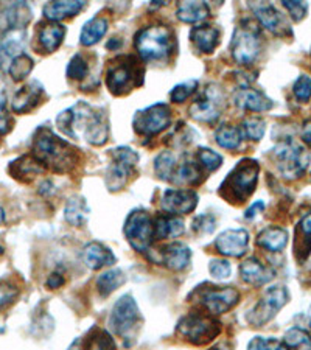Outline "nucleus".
<instances>
[{
    "instance_id": "obj_1",
    "label": "nucleus",
    "mask_w": 311,
    "mask_h": 350,
    "mask_svg": "<svg viewBox=\"0 0 311 350\" xmlns=\"http://www.w3.org/2000/svg\"><path fill=\"white\" fill-rule=\"evenodd\" d=\"M56 125L72 139L86 140L94 146H101L109 137V123L105 111L94 108L86 101H78L72 108L56 117Z\"/></svg>"
},
{
    "instance_id": "obj_2",
    "label": "nucleus",
    "mask_w": 311,
    "mask_h": 350,
    "mask_svg": "<svg viewBox=\"0 0 311 350\" xmlns=\"http://www.w3.org/2000/svg\"><path fill=\"white\" fill-rule=\"evenodd\" d=\"M31 154L56 173H70L80 163V153L75 146L45 126H39L33 134Z\"/></svg>"
},
{
    "instance_id": "obj_3",
    "label": "nucleus",
    "mask_w": 311,
    "mask_h": 350,
    "mask_svg": "<svg viewBox=\"0 0 311 350\" xmlns=\"http://www.w3.org/2000/svg\"><path fill=\"white\" fill-rule=\"evenodd\" d=\"M134 47L142 61L162 63L176 52V36L167 25H150L135 35Z\"/></svg>"
},
{
    "instance_id": "obj_4",
    "label": "nucleus",
    "mask_w": 311,
    "mask_h": 350,
    "mask_svg": "<svg viewBox=\"0 0 311 350\" xmlns=\"http://www.w3.org/2000/svg\"><path fill=\"white\" fill-rule=\"evenodd\" d=\"M106 86L112 95L122 97L140 88L145 81V69L133 55H120L111 59L105 73Z\"/></svg>"
},
{
    "instance_id": "obj_5",
    "label": "nucleus",
    "mask_w": 311,
    "mask_h": 350,
    "mask_svg": "<svg viewBox=\"0 0 311 350\" xmlns=\"http://www.w3.org/2000/svg\"><path fill=\"white\" fill-rule=\"evenodd\" d=\"M260 165L254 159H243L232 168L218 187V195L229 204H241L254 193L258 183Z\"/></svg>"
},
{
    "instance_id": "obj_6",
    "label": "nucleus",
    "mask_w": 311,
    "mask_h": 350,
    "mask_svg": "<svg viewBox=\"0 0 311 350\" xmlns=\"http://www.w3.org/2000/svg\"><path fill=\"white\" fill-rule=\"evenodd\" d=\"M273 159L282 176L288 180L302 178L310 165L311 156L301 144L286 139L277 144L273 150Z\"/></svg>"
},
{
    "instance_id": "obj_7",
    "label": "nucleus",
    "mask_w": 311,
    "mask_h": 350,
    "mask_svg": "<svg viewBox=\"0 0 311 350\" xmlns=\"http://www.w3.org/2000/svg\"><path fill=\"white\" fill-rule=\"evenodd\" d=\"M262 52V33L251 21H241L230 41V55L236 64L251 66Z\"/></svg>"
},
{
    "instance_id": "obj_8",
    "label": "nucleus",
    "mask_w": 311,
    "mask_h": 350,
    "mask_svg": "<svg viewBox=\"0 0 311 350\" xmlns=\"http://www.w3.org/2000/svg\"><path fill=\"white\" fill-rule=\"evenodd\" d=\"M179 336L195 346H204L212 342L221 332V323L215 319L212 314L206 313H189L179 321L176 327Z\"/></svg>"
},
{
    "instance_id": "obj_9",
    "label": "nucleus",
    "mask_w": 311,
    "mask_h": 350,
    "mask_svg": "<svg viewBox=\"0 0 311 350\" xmlns=\"http://www.w3.org/2000/svg\"><path fill=\"white\" fill-rule=\"evenodd\" d=\"M140 324H142V316H140L137 302L131 295H123L112 307L109 316L111 330L124 341L129 340L133 342L137 336Z\"/></svg>"
},
{
    "instance_id": "obj_10",
    "label": "nucleus",
    "mask_w": 311,
    "mask_h": 350,
    "mask_svg": "<svg viewBox=\"0 0 311 350\" xmlns=\"http://www.w3.org/2000/svg\"><path fill=\"white\" fill-rule=\"evenodd\" d=\"M195 301L212 316L228 313L240 302V291L234 286L202 285L193 291Z\"/></svg>"
},
{
    "instance_id": "obj_11",
    "label": "nucleus",
    "mask_w": 311,
    "mask_h": 350,
    "mask_svg": "<svg viewBox=\"0 0 311 350\" xmlns=\"http://www.w3.org/2000/svg\"><path fill=\"white\" fill-rule=\"evenodd\" d=\"M109 156L112 157V162L106 172V185L109 191H118L131 179L134 168L139 162V154L129 146H118L109 151Z\"/></svg>"
},
{
    "instance_id": "obj_12",
    "label": "nucleus",
    "mask_w": 311,
    "mask_h": 350,
    "mask_svg": "<svg viewBox=\"0 0 311 350\" xmlns=\"http://www.w3.org/2000/svg\"><path fill=\"white\" fill-rule=\"evenodd\" d=\"M123 232L135 251L146 252L154 240V219L144 208H135L124 221Z\"/></svg>"
},
{
    "instance_id": "obj_13",
    "label": "nucleus",
    "mask_w": 311,
    "mask_h": 350,
    "mask_svg": "<svg viewBox=\"0 0 311 350\" xmlns=\"http://www.w3.org/2000/svg\"><path fill=\"white\" fill-rule=\"evenodd\" d=\"M288 301H290V293L286 286L274 285L268 288L262 299L256 304V307L246 316L247 323L256 327L265 325L286 306Z\"/></svg>"
},
{
    "instance_id": "obj_14",
    "label": "nucleus",
    "mask_w": 311,
    "mask_h": 350,
    "mask_svg": "<svg viewBox=\"0 0 311 350\" xmlns=\"http://www.w3.org/2000/svg\"><path fill=\"white\" fill-rule=\"evenodd\" d=\"M226 106V97L221 88L217 84H208L198 95L190 106V116L196 122L215 123L221 117Z\"/></svg>"
},
{
    "instance_id": "obj_15",
    "label": "nucleus",
    "mask_w": 311,
    "mask_h": 350,
    "mask_svg": "<svg viewBox=\"0 0 311 350\" xmlns=\"http://www.w3.org/2000/svg\"><path fill=\"white\" fill-rule=\"evenodd\" d=\"M172 125V109L165 103L151 105L148 108L137 111L134 116V131L146 139L165 131Z\"/></svg>"
},
{
    "instance_id": "obj_16",
    "label": "nucleus",
    "mask_w": 311,
    "mask_h": 350,
    "mask_svg": "<svg viewBox=\"0 0 311 350\" xmlns=\"http://www.w3.org/2000/svg\"><path fill=\"white\" fill-rule=\"evenodd\" d=\"M198 206V193L190 189H167L163 191L161 207L168 215H187Z\"/></svg>"
},
{
    "instance_id": "obj_17",
    "label": "nucleus",
    "mask_w": 311,
    "mask_h": 350,
    "mask_svg": "<svg viewBox=\"0 0 311 350\" xmlns=\"http://www.w3.org/2000/svg\"><path fill=\"white\" fill-rule=\"evenodd\" d=\"M31 18V8L25 2L2 3L0 5V31L25 30Z\"/></svg>"
},
{
    "instance_id": "obj_18",
    "label": "nucleus",
    "mask_w": 311,
    "mask_h": 350,
    "mask_svg": "<svg viewBox=\"0 0 311 350\" xmlns=\"http://www.w3.org/2000/svg\"><path fill=\"white\" fill-rule=\"evenodd\" d=\"M249 232L246 229H228L215 240V247L226 257L239 258L247 252Z\"/></svg>"
},
{
    "instance_id": "obj_19",
    "label": "nucleus",
    "mask_w": 311,
    "mask_h": 350,
    "mask_svg": "<svg viewBox=\"0 0 311 350\" xmlns=\"http://www.w3.org/2000/svg\"><path fill=\"white\" fill-rule=\"evenodd\" d=\"M249 8L252 10L254 16L267 30L274 33L277 36H284L290 31L285 19L282 18L280 11L273 3L268 2H249Z\"/></svg>"
},
{
    "instance_id": "obj_20",
    "label": "nucleus",
    "mask_w": 311,
    "mask_h": 350,
    "mask_svg": "<svg viewBox=\"0 0 311 350\" xmlns=\"http://www.w3.org/2000/svg\"><path fill=\"white\" fill-rule=\"evenodd\" d=\"M27 45L25 30L5 31L0 36V70H8L10 64L24 53Z\"/></svg>"
},
{
    "instance_id": "obj_21",
    "label": "nucleus",
    "mask_w": 311,
    "mask_h": 350,
    "mask_svg": "<svg viewBox=\"0 0 311 350\" xmlns=\"http://www.w3.org/2000/svg\"><path fill=\"white\" fill-rule=\"evenodd\" d=\"M44 98V86L39 81H31L21 88L18 92L14 94L13 101H11V109L16 114H27L41 105Z\"/></svg>"
},
{
    "instance_id": "obj_22",
    "label": "nucleus",
    "mask_w": 311,
    "mask_h": 350,
    "mask_svg": "<svg viewBox=\"0 0 311 350\" xmlns=\"http://www.w3.org/2000/svg\"><path fill=\"white\" fill-rule=\"evenodd\" d=\"M66 38V27L58 22H47L38 28V50L39 53H53L61 47Z\"/></svg>"
},
{
    "instance_id": "obj_23",
    "label": "nucleus",
    "mask_w": 311,
    "mask_h": 350,
    "mask_svg": "<svg viewBox=\"0 0 311 350\" xmlns=\"http://www.w3.org/2000/svg\"><path fill=\"white\" fill-rule=\"evenodd\" d=\"M204 179L206 172L200 167V163L196 162L195 157L191 159V157L185 156L182 161L176 163V168H174L172 178V184L196 187V185H200Z\"/></svg>"
},
{
    "instance_id": "obj_24",
    "label": "nucleus",
    "mask_w": 311,
    "mask_h": 350,
    "mask_svg": "<svg viewBox=\"0 0 311 350\" xmlns=\"http://www.w3.org/2000/svg\"><path fill=\"white\" fill-rule=\"evenodd\" d=\"M45 168L41 162H39L33 154H24L13 161L8 167V173L14 179L21 180V183H31L36 176H41L45 173Z\"/></svg>"
},
{
    "instance_id": "obj_25",
    "label": "nucleus",
    "mask_w": 311,
    "mask_h": 350,
    "mask_svg": "<svg viewBox=\"0 0 311 350\" xmlns=\"http://www.w3.org/2000/svg\"><path fill=\"white\" fill-rule=\"evenodd\" d=\"M234 101L240 109L251 112H265L274 106L273 100L268 98L263 92L252 88H241L240 90H236V94L234 95Z\"/></svg>"
},
{
    "instance_id": "obj_26",
    "label": "nucleus",
    "mask_w": 311,
    "mask_h": 350,
    "mask_svg": "<svg viewBox=\"0 0 311 350\" xmlns=\"http://www.w3.org/2000/svg\"><path fill=\"white\" fill-rule=\"evenodd\" d=\"M191 260L190 247L184 243H172L165 247H162L157 257V262L165 265L172 271H184Z\"/></svg>"
},
{
    "instance_id": "obj_27",
    "label": "nucleus",
    "mask_w": 311,
    "mask_h": 350,
    "mask_svg": "<svg viewBox=\"0 0 311 350\" xmlns=\"http://www.w3.org/2000/svg\"><path fill=\"white\" fill-rule=\"evenodd\" d=\"M83 262L89 269L98 271L101 268L111 267V265L116 263V256L109 247L105 246L103 243L98 241H90L84 246L83 250Z\"/></svg>"
},
{
    "instance_id": "obj_28",
    "label": "nucleus",
    "mask_w": 311,
    "mask_h": 350,
    "mask_svg": "<svg viewBox=\"0 0 311 350\" xmlns=\"http://www.w3.org/2000/svg\"><path fill=\"white\" fill-rule=\"evenodd\" d=\"M240 275L246 284L252 286L267 285L274 278V271L256 257L247 258L240 265Z\"/></svg>"
},
{
    "instance_id": "obj_29",
    "label": "nucleus",
    "mask_w": 311,
    "mask_h": 350,
    "mask_svg": "<svg viewBox=\"0 0 311 350\" xmlns=\"http://www.w3.org/2000/svg\"><path fill=\"white\" fill-rule=\"evenodd\" d=\"M311 254V212L305 213L294 230V256L303 263Z\"/></svg>"
},
{
    "instance_id": "obj_30",
    "label": "nucleus",
    "mask_w": 311,
    "mask_h": 350,
    "mask_svg": "<svg viewBox=\"0 0 311 350\" xmlns=\"http://www.w3.org/2000/svg\"><path fill=\"white\" fill-rule=\"evenodd\" d=\"M86 3L81 0H61V2H49L44 5L42 13L44 18L49 19V22H59L69 18H75V16L84 10Z\"/></svg>"
},
{
    "instance_id": "obj_31",
    "label": "nucleus",
    "mask_w": 311,
    "mask_h": 350,
    "mask_svg": "<svg viewBox=\"0 0 311 350\" xmlns=\"http://www.w3.org/2000/svg\"><path fill=\"white\" fill-rule=\"evenodd\" d=\"M191 42L201 53L211 55L217 50L219 44V30L213 25H198L190 31Z\"/></svg>"
},
{
    "instance_id": "obj_32",
    "label": "nucleus",
    "mask_w": 311,
    "mask_h": 350,
    "mask_svg": "<svg viewBox=\"0 0 311 350\" xmlns=\"http://www.w3.org/2000/svg\"><path fill=\"white\" fill-rule=\"evenodd\" d=\"M184 221L182 218L176 215H168V213H159L154 218V239L168 240L178 239L184 234Z\"/></svg>"
},
{
    "instance_id": "obj_33",
    "label": "nucleus",
    "mask_w": 311,
    "mask_h": 350,
    "mask_svg": "<svg viewBox=\"0 0 311 350\" xmlns=\"http://www.w3.org/2000/svg\"><path fill=\"white\" fill-rule=\"evenodd\" d=\"M256 243L269 252H280L285 250L288 243V232L284 228H277V226H269V228L263 229L262 232L257 235Z\"/></svg>"
},
{
    "instance_id": "obj_34",
    "label": "nucleus",
    "mask_w": 311,
    "mask_h": 350,
    "mask_svg": "<svg viewBox=\"0 0 311 350\" xmlns=\"http://www.w3.org/2000/svg\"><path fill=\"white\" fill-rule=\"evenodd\" d=\"M178 19L185 24H198V22L207 19L211 16V8L206 2H179L176 10Z\"/></svg>"
},
{
    "instance_id": "obj_35",
    "label": "nucleus",
    "mask_w": 311,
    "mask_h": 350,
    "mask_svg": "<svg viewBox=\"0 0 311 350\" xmlns=\"http://www.w3.org/2000/svg\"><path fill=\"white\" fill-rule=\"evenodd\" d=\"M89 207L83 196H72L64 208V218L73 228H83L87 221Z\"/></svg>"
},
{
    "instance_id": "obj_36",
    "label": "nucleus",
    "mask_w": 311,
    "mask_h": 350,
    "mask_svg": "<svg viewBox=\"0 0 311 350\" xmlns=\"http://www.w3.org/2000/svg\"><path fill=\"white\" fill-rule=\"evenodd\" d=\"M107 19L97 16V18H92L87 21L86 24L83 25L81 33H80V42L84 47H90V45L97 44L101 38L106 35L107 31Z\"/></svg>"
},
{
    "instance_id": "obj_37",
    "label": "nucleus",
    "mask_w": 311,
    "mask_h": 350,
    "mask_svg": "<svg viewBox=\"0 0 311 350\" xmlns=\"http://www.w3.org/2000/svg\"><path fill=\"white\" fill-rule=\"evenodd\" d=\"M126 282V275L122 269H109L98 275L97 279V290L103 297L109 296L117 288H120Z\"/></svg>"
},
{
    "instance_id": "obj_38",
    "label": "nucleus",
    "mask_w": 311,
    "mask_h": 350,
    "mask_svg": "<svg viewBox=\"0 0 311 350\" xmlns=\"http://www.w3.org/2000/svg\"><path fill=\"white\" fill-rule=\"evenodd\" d=\"M215 140L224 150H236L243 142V135L239 126L234 125H221L215 131Z\"/></svg>"
},
{
    "instance_id": "obj_39",
    "label": "nucleus",
    "mask_w": 311,
    "mask_h": 350,
    "mask_svg": "<svg viewBox=\"0 0 311 350\" xmlns=\"http://www.w3.org/2000/svg\"><path fill=\"white\" fill-rule=\"evenodd\" d=\"M83 350H117L111 333L101 329H94L83 342Z\"/></svg>"
},
{
    "instance_id": "obj_40",
    "label": "nucleus",
    "mask_w": 311,
    "mask_h": 350,
    "mask_svg": "<svg viewBox=\"0 0 311 350\" xmlns=\"http://www.w3.org/2000/svg\"><path fill=\"white\" fill-rule=\"evenodd\" d=\"M178 159L172 151H162V153L156 157L154 161V172L157 176L167 183H172L174 168H176Z\"/></svg>"
},
{
    "instance_id": "obj_41",
    "label": "nucleus",
    "mask_w": 311,
    "mask_h": 350,
    "mask_svg": "<svg viewBox=\"0 0 311 350\" xmlns=\"http://www.w3.org/2000/svg\"><path fill=\"white\" fill-rule=\"evenodd\" d=\"M33 67H35V63H33V59L28 56L27 53H22L21 56H18L13 63L10 64L8 67V73L11 77V80L19 83L22 80H25V78L30 75Z\"/></svg>"
},
{
    "instance_id": "obj_42",
    "label": "nucleus",
    "mask_w": 311,
    "mask_h": 350,
    "mask_svg": "<svg viewBox=\"0 0 311 350\" xmlns=\"http://www.w3.org/2000/svg\"><path fill=\"white\" fill-rule=\"evenodd\" d=\"M240 131L243 139H249V140H262L265 135V131H267V123L262 117H247L241 122Z\"/></svg>"
},
{
    "instance_id": "obj_43",
    "label": "nucleus",
    "mask_w": 311,
    "mask_h": 350,
    "mask_svg": "<svg viewBox=\"0 0 311 350\" xmlns=\"http://www.w3.org/2000/svg\"><path fill=\"white\" fill-rule=\"evenodd\" d=\"M284 342L288 349L294 350H311V336L303 329L293 327L285 333Z\"/></svg>"
},
{
    "instance_id": "obj_44",
    "label": "nucleus",
    "mask_w": 311,
    "mask_h": 350,
    "mask_svg": "<svg viewBox=\"0 0 311 350\" xmlns=\"http://www.w3.org/2000/svg\"><path fill=\"white\" fill-rule=\"evenodd\" d=\"M196 162L206 173H212L223 165V157L211 148H200L195 154Z\"/></svg>"
},
{
    "instance_id": "obj_45",
    "label": "nucleus",
    "mask_w": 311,
    "mask_h": 350,
    "mask_svg": "<svg viewBox=\"0 0 311 350\" xmlns=\"http://www.w3.org/2000/svg\"><path fill=\"white\" fill-rule=\"evenodd\" d=\"M87 75H89V64L86 58H83L81 55L73 56L69 66H67V77H69L70 80L81 81Z\"/></svg>"
},
{
    "instance_id": "obj_46",
    "label": "nucleus",
    "mask_w": 311,
    "mask_h": 350,
    "mask_svg": "<svg viewBox=\"0 0 311 350\" xmlns=\"http://www.w3.org/2000/svg\"><path fill=\"white\" fill-rule=\"evenodd\" d=\"M196 88H198L196 80H189V81L180 83L178 86L173 88L172 94H170V100H172L173 103H184L187 98H190L191 95L196 92Z\"/></svg>"
},
{
    "instance_id": "obj_47",
    "label": "nucleus",
    "mask_w": 311,
    "mask_h": 350,
    "mask_svg": "<svg viewBox=\"0 0 311 350\" xmlns=\"http://www.w3.org/2000/svg\"><path fill=\"white\" fill-rule=\"evenodd\" d=\"M191 229L198 235H208L212 234L215 229H217V218L213 215H198L193 219V224H191Z\"/></svg>"
},
{
    "instance_id": "obj_48",
    "label": "nucleus",
    "mask_w": 311,
    "mask_h": 350,
    "mask_svg": "<svg viewBox=\"0 0 311 350\" xmlns=\"http://www.w3.org/2000/svg\"><path fill=\"white\" fill-rule=\"evenodd\" d=\"M293 92L296 95V98L299 101H308L311 98V78L307 75H301L294 83L293 86Z\"/></svg>"
},
{
    "instance_id": "obj_49",
    "label": "nucleus",
    "mask_w": 311,
    "mask_h": 350,
    "mask_svg": "<svg viewBox=\"0 0 311 350\" xmlns=\"http://www.w3.org/2000/svg\"><path fill=\"white\" fill-rule=\"evenodd\" d=\"M230 263L228 260H224V258H213V260L208 263V273H211L215 279H228L230 275Z\"/></svg>"
},
{
    "instance_id": "obj_50",
    "label": "nucleus",
    "mask_w": 311,
    "mask_h": 350,
    "mask_svg": "<svg viewBox=\"0 0 311 350\" xmlns=\"http://www.w3.org/2000/svg\"><path fill=\"white\" fill-rule=\"evenodd\" d=\"M282 5L286 8V11L290 13L291 19L294 22H301L305 16H307V11H308L307 2H297V0H284Z\"/></svg>"
},
{
    "instance_id": "obj_51",
    "label": "nucleus",
    "mask_w": 311,
    "mask_h": 350,
    "mask_svg": "<svg viewBox=\"0 0 311 350\" xmlns=\"http://www.w3.org/2000/svg\"><path fill=\"white\" fill-rule=\"evenodd\" d=\"M13 128V118L7 109V97L5 94H0V135L8 134Z\"/></svg>"
},
{
    "instance_id": "obj_52",
    "label": "nucleus",
    "mask_w": 311,
    "mask_h": 350,
    "mask_svg": "<svg viewBox=\"0 0 311 350\" xmlns=\"http://www.w3.org/2000/svg\"><path fill=\"white\" fill-rule=\"evenodd\" d=\"M18 295L19 291L14 285L8 284V282H0V310L8 307L18 297Z\"/></svg>"
},
{
    "instance_id": "obj_53",
    "label": "nucleus",
    "mask_w": 311,
    "mask_h": 350,
    "mask_svg": "<svg viewBox=\"0 0 311 350\" xmlns=\"http://www.w3.org/2000/svg\"><path fill=\"white\" fill-rule=\"evenodd\" d=\"M64 284H66L64 275L59 274V273L50 274L49 279H47V286L50 288V290H56V288H61Z\"/></svg>"
},
{
    "instance_id": "obj_54",
    "label": "nucleus",
    "mask_w": 311,
    "mask_h": 350,
    "mask_svg": "<svg viewBox=\"0 0 311 350\" xmlns=\"http://www.w3.org/2000/svg\"><path fill=\"white\" fill-rule=\"evenodd\" d=\"M247 350H269L268 340H265L262 336H256L251 342H249Z\"/></svg>"
},
{
    "instance_id": "obj_55",
    "label": "nucleus",
    "mask_w": 311,
    "mask_h": 350,
    "mask_svg": "<svg viewBox=\"0 0 311 350\" xmlns=\"http://www.w3.org/2000/svg\"><path fill=\"white\" fill-rule=\"evenodd\" d=\"M263 208H265V202H263V201L254 202V204H252L251 207H249L247 211L245 212V217H246L247 219H252L254 217L258 215V213H262Z\"/></svg>"
},
{
    "instance_id": "obj_56",
    "label": "nucleus",
    "mask_w": 311,
    "mask_h": 350,
    "mask_svg": "<svg viewBox=\"0 0 311 350\" xmlns=\"http://www.w3.org/2000/svg\"><path fill=\"white\" fill-rule=\"evenodd\" d=\"M301 135H302V140H303V142L307 144L308 146H311V118H310V120H307V122L303 123Z\"/></svg>"
},
{
    "instance_id": "obj_57",
    "label": "nucleus",
    "mask_w": 311,
    "mask_h": 350,
    "mask_svg": "<svg viewBox=\"0 0 311 350\" xmlns=\"http://www.w3.org/2000/svg\"><path fill=\"white\" fill-rule=\"evenodd\" d=\"M268 349L269 350H290L285 342H280V341H275V340L268 341Z\"/></svg>"
},
{
    "instance_id": "obj_58",
    "label": "nucleus",
    "mask_w": 311,
    "mask_h": 350,
    "mask_svg": "<svg viewBox=\"0 0 311 350\" xmlns=\"http://www.w3.org/2000/svg\"><path fill=\"white\" fill-rule=\"evenodd\" d=\"M120 45H122V41H118L117 38H114V39H112V41H111L109 44L106 45V47L112 50V49H117V47H120Z\"/></svg>"
},
{
    "instance_id": "obj_59",
    "label": "nucleus",
    "mask_w": 311,
    "mask_h": 350,
    "mask_svg": "<svg viewBox=\"0 0 311 350\" xmlns=\"http://www.w3.org/2000/svg\"><path fill=\"white\" fill-rule=\"evenodd\" d=\"M5 223V211L2 207H0V226Z\"/></svg>"
},
{
    "instance_id": "obj_60",
    "label": "nucleus",
    "mask_w": 311,
    "mask_h": 350,
    "mask_svg": "<svg viewBox=\"0 0 311 350\" xmlns=\"http://www.w3.org/2000/svg\"><path fill=\"white\" fill-rule=\"evenodd\" d=\"M308 319H310V325H311V306H310V310H308Z\"/></svg>"
}]
</instances>
